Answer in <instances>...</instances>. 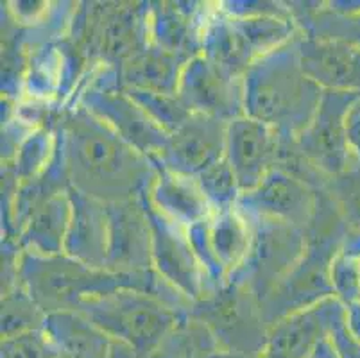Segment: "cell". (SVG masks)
<instances>
[{
    "mask_svg": "<svg viewBox=\"0 0 360 358\" xmlns=\"http://www.w3.org/2000/svg\"><path fill=\"white\" fill-rule=\"evenodd\" d=\"M359 258V280H360V256H356Z\"/></svg>",
    "mask_w": 360,
    "mask_h": 358,
    "instance_id": "74e56055",
    "label": "cell"
},
{
    "mask_svg": "<svg viewBox=\"0 0 360 358\" xmlns=\"http://www.w3.org/2000/svg\"><path fill=\"white\" fill-rule=\"evenodd\" d=\"M185 63L186 59L149 45L146 51L120 65V84L133 90L176 95Z\"/></svg>",
    "mask_w": 360,
    "mask_h": 358,
    "instance_id": "cb8c5ba5",
    "label": "cell"
},
{
    "mask_svg": "<svg viewBox=\"0 0 360 358\" xmlns=\"http://www.w3.org/2000/svg\"><path fill=\"white\" fill-rule=\"evenodd\" d=\"M67 106L86 108L127 143L149 158L158 156L169 142L170 134L124 90L117 67L91 65L79 79Z\"/></svg>",
    "mask_w": 360,
    "mask_h": 358,
    "instance_id": "5b68a950",
    "label": "cell"
},
{
    "mask_svg": "<svg viewBox=\"0 0 360 358\" xmlns=\"http://www.w3.org/2000/svg\"><path fill=\"white\" fill-rule=\"evenodd\" d=\"M75 312L86 315L111 339L127 344L140 358H149L191 317L188 312L170 307L155 295L129 288L83 298Z\"/></svg>",
    "mask_w": 360,
    "mask_h": 358,
    "instance_id": "277c9868",
    "label": "cell"
},
{
    "mask_svg": "<svg viewBox=\"0 0 360 358\" xmlns=\"http://www.w3.org/2000/svg\"><path fill=\"white\" fill-rule=\"evenodd\" d=\"M297 36L255 59L242 77L245 117L274 127L287 140L307 129L323 98V90L301 68Z\"/></svg>",
    "mask_w": 360,
    "mask_h": 358,
    "instance_id": "7a4b0ae2",
    "label": "cell"
},
{
    "mask_svg": "<svg viewBox=\"0 0 360 358\" xmlns=\"http://www.w3.org/2000/svg\"><path fill=\"white\" fill-rule=\"evenodd\" d=\"M54 347L49 343L47 335L41 331L15 335L2 339L0 358H56Z\"/></svg>",
    "mask_w": 360,
    "mask_h": 358,
    "instance_id": "d6a6232c",
    "label": "cell"
},
{
    "mask_svg": "<svg viewBox=\"0 0 360 358\" xmlns=\"http://www.w3.org/2000/svg\"><path fill=\"white\" fill-rule=\"evenodd\" d=\"M192 319L205 324L226 353L260 358L267 339L260 303L244 285L226 281L219 290L192 305Z\"/></svg>",
    "mask_w": 360,
    "mask_h": 358,
    "instance_id": "8992f818",
    "label": "cell"
},
{
    "mask_svg": "<svg viewBox=\"0 0 360 358\" xmlns=\"http://www.w3.org/2000/svg\"><path fill=\"white\" fill-rule=\"evenodd\" d=\"M72 206L67 192L56 193L41 203L18 235V244L24 251L38 255H63L65 238L70 226Z\"/></svg>",
    "mask_w": 360,
    "mask_h": 358,
    "instance_id": "603a6c76",
    "label": "cell"
},
{
    "mask_svg": "<svg viewBox=\"0 0 360 358\" xmlns=\"http://www.w3.org/2000/svg\"><path fill=\"white\" fill-rule=\"evenodd\" d=\"M153 160V158H150ZM155 162V160H153ZM156 176L146 197L170 222L188 229L214 213L195 177L181 176L155 162Z\"/></svg>",
    "mask_w": 360,
    "mask_h": 358,
    "instance_id": "ffe728a7",
    "label": "cell"
},
{
    "mask_svg": "<svg viewBox=\"0 0 360 358\" xmlns=\"http://www.w3.org/2000/svg\"><path fill=\"white\" fill-rule=\"evenodd\" d=\"M44 333L60 358H110L115 343L86 315L75 310L49 314Z\"/></svg>",
    "mask_w": 360,
    "mask_h": 358,
    "instance_id": "44dd1931",
    "label": "cell"
},
{
    "mask_svg": "<svg viewBox=\"0 0 360 358\" xmlns=\"http://www.w3.org/2000/svg\"><path fill=\"white\" fill-rule=\"evenodd\" d=\"M345 312L346 305L342 301L328 298L287 315L269 328L260 358H312Z\"/></svg>",
    "mask_w": 360,
    "mask_h": 358,
    "instance_id": "2e32d148",
    "label": "cell"
},
{
    "mask_svg": "<svg viewBox=\"0 0 360 358\" xmlns=\"http://www.w3.org/2000/svg\"><path fill=\"white\" fill-rule=\"evenodd\" d=\"M285 140L274 127L245 115L228 122L226 160L233 169L242 193L253 190L280 165Z\"/></svg>",
    "mask_w": 360,
    "mask_h": 358,
    "instance_id": "4fadbf2b",
    "label": "cell"
},
{
    "mask_svg": "<svg viewBox=\"0 0 360 358\" xmlns=\"http://www.w3.org/2000/svg\"><path fill=\"white\" fill-rule=\"evenodd\" d=\"M72 215L65 238L63 255L88 265L106 269L108 212L106 203L77 192L68 186Z\"/></svg>",
    "mask_w": 360,
    "mask_h": 358,
    "instance_id": "d6986e66",
    "label": "cell"
},
{
    "mask_svg": "<svg viewBox=\"0 0 360 358\" xmlns=\"http://www.w3.org/2000/svg\"><path fill=\"white\" fill-rule=\"evenodd\" d=\"M332 285L335 298L348 305L360 301L359 258L340 251L332 264Z\"/></svg>",
    "mask_w": 360,
    "mask_h": 358,
    "instance_id": "1f68e13d",
    "label": "cell"
},
{
    "mask_svg": "<svg viewBox=\"0 0 360 358\" xmlns=\"http://www.w3.org/2000/svg\"><path fill=\"white\" fill-rule=\"evenodd\" d=\"M226 129L224 120L192 115L153 160L176 174L198 177L226 158Z\"/></svg>",
    "mask_w": 360,
    "mask_h": 358,
    "instance_id": "9a60e30c",
    "label": "cell"
},
{
    "mask_svg": "<svg viewBox=\"0 0 360 358\" xmlns=\"http://www.w3.org/2000/svg\"><path fill=\"white\" fill-rule=\"evenodd\" d=\"M348 235L349 228L342 219L339 206L325 186L317 188L316 210L307 228L305 255L260 305L262 317L267 328L294 312L335 298L332 264L345 248Z\"/></svg>",
    "mask_w": 360,
    "mask_h": 358,
    "instance_id": "3957f363",
    "label": "cell"
},
{
    "mask_svg": "<svg viewBox=\"0 0 360 358\" xmlns=\"http://www.w3.org/2000/svg\"><path fill=\"white\" fill-rule=\"evenodd\" d=\"M201 54L231 77L242 79L255 58L245 47L233 20L217 8H210L201 31Z\"/></svg>",
    "mask_w": 360,
    "mask_h": 358,
    "instance_id": "7402d4cb",
    "label": "cell"
},
{
    "mask_svg": "<svg viewBox=\"0 0 360 358\" xmlns=\"http://www.w3.org/2000/svg\"><path fill=\"white\" fill-rule=\"evenodd\" d=\"M235 27L240 32L245 47L251 56L258 59L260 56L285 45L300 34L294 18H276V16H258V18H231Z\"/></svg>",
    "mask_w": 360,
    "mask_h": 358,
    "instance_id": "484cf974",
    "label": "cell"
},
{
    "mask_svg": "<svg viewBox=\"0 0 360 358\" xmlns=\"http://www.w3.org/2000/svg\"><path fill=\"white\" fill-rule=\"evenodd\" d=\"M142 197L106 205L108 271L143 272L155 269L153 235H150L149 217Z\"/></svg>",
    "mask_w": 360,
    "mask_h": 358,
    "instance_id": "5bb4252c",
    "label": "cell"
},
{
    "mask_svg": "<svg viewBox=\"0 0 360 358\" xmlns=\"http://www.w3.org/2000/svg\"><path fill=\"white\" fill-rule=\"evenodd\" d=\"M325 190L339 206L349 231L360 233V165L326 179Z\"/></svg>",
    "mask_w": 360,
    "mask_h": 358,
    "instance_id": "4dcf8cb0",
    "label": "cell"
},
{
    "mask_svg": "<svg viewBox=\"0 0 360 358\" xmlns=\"http://www.w3.org/2000/svg\"><path fill=\"white\" fill-rule=\"evenodd\" d=\"M56 358H60V357H56Z\"/></svg>",
    "mask_w": 360,
    "mask_h": 358,
    "instance_id": "f35d334b",
    "label": "cell"
},
{
    "mask_svg": "<svg viewBox=\"0 0 360 358\" xmlns=\"http://www.w3.org/2000/svg\"><path fill=\"white\" fill-rule=\"evenodd\" d=\"M359 97L352 91H323L312 122L292 140L296 153L325 179L360 165L348 134V115Z\"/></svg>",
    "mask_w": 360,
    "mask_h": 358,
    "instance_id": "ba28073f",
    "label": "cell"
},
{
    "mask_svg": "<svg viewBox=\"0 0 360 358\" xmlns=\"http://www.w3.org/2000/svg\"><path fill=\"white\" fill-rule=\"evenodd\" d=\"M133 101L149 115L165 133L172 134L192 117V111L183 104L179 95L124 88Z\"/></svg>",
    "mask_w": 360,
    "mask_h": 358,
    "instance_id": "f1b7e54d",
    "label": "cell"
},
{
    "mask_svg": "<svg viewBox=\"0 0 360 358\" xmlns=\"http://www.w3.org/2000/svg\"><path fill=\"white\" fill-rule=\"evenodd\" d=\"M45 319L47 314L36 305L22 283L8 294H2V339L41 331Z\"/></svg>",
    "mask_w": 360,
    "mask_h": 358,
    "instance_id": "4316f807",
    "label": "cell"
},
{
    "mask_svg": "<svg viewBox=\"0 0 360 358\" xmlns=\"http://www.w3.org/2000/svg\"><path fill=\"white\" fill-rule=\"evenodd\" d=\"M142 199L153 235V267L191 303H198L206 295V278L186 229L165 219L146 196Z\"/></svg>",
    "mask_w": 360,
    "mask_h": 358,
    "instance_id": "30bf717a",
    "label": "cell"
},
{
    "mask_svg": "<svg viewBox=\"0 0 360 358\" xmlns=\"http://www.w3.org/2000/svg\"><path fill=\"white\" fill-rule=\"evenodd\" d=\"M346 326L349 333L360 343V301L346 307Z\"/></svg>",
    "mask_w": 360,
    "mask_h": 358,
    "instance_id": "8d00e7d4",
    "label": "cell"
},
{
    "mask_svg": "<svg viewBox=\"0 0 360 358\" xmlns=\"http://www.w3.org/2000/svg\"><path fill=\"white\" fill-rule=\"evenodd\" d=\"M178 95L194 115L231 122L244 117L242 79L231 77L202 54L188 59L181 70Z\"/></svg>",
    "mask_w": 360,
    "mask_h": 358,
    "instance_id": "7c38bea8",
    "label": "cell"
},
{
    "mask_svg": "<svg viewBox=\"0 0 360 358\" xmlns=\"http://www.w3.org/2000/svg\"><path fill=\"white\" fill-rule=\"evenodd\" d=\"M245 219L253 229L251 248L242 267L228 281L250 288L262 305L305 255L307 229L264 217Z\"/></svg>",
    "mask_w": 360,
    "mask_h": 358,
    "instance_id": "52a82bcc",
    "label": "cell"
},
{
    "mask_svg": "<svg viewBox=\"0 0 360 358\" xmlns=\"http://www.w3.org/2000/svg\"><path fill=\"white\" fill-rule=\"evenodd\" d=\"M206 278V294L219 290L242 267L251 248L253 229L237 206L214 212L186 229Z\"/></svg>",
    "mask_w": 360,
    "mask_h": 358,
    "instance_id": "9c48e42d",
    "label": "cell"
},
{
    "mask_svg": "<svg viewBox=\"0 0 360 358\" xmlns=\"http://www.w3.org/2000/svg\"><path fill=\"white\" fill-rule=\"evenodd\" d=\"M348 134L349 142H352L353 151H355L356 158L360 160V97L356 98V103L349 110L348 115Z\"/></svg>",
    "mask_w": 360,
    "mask_h": 358,
    "instance_id": "d590c367",
    "label": "cell"
},
{
    "mask_svg": "<svg viewBox=\"0 0 360 358\" xmlns=\"http://www.w3.org/2000/svg\"><path fill=\"white\" fill-rule=\"evenodd\" d=\"M292 11L294 20L301 34L314 38L340 39L360 49V11L339 13L326 6V2H316V8H309L310 2H301L303 8H294L287 2Z\"/></svg>",
    "mask_w": 360,
    "mask_h": 358,
    "instance_id": "d4e9b609",
    "label": "cell"
},
{
    "mask_svg": "<svg viewBox=\"0 0 360 358\" xmlns=\"http://www.w3.org/2000/svg\"><path fill=\"white\" fill-rule=\"evenodd\" d=\"M56 133L72 188L106 205L146 196L156 176L155 162L86 108H63Z\"/></svg>",
    "mask_w": 360,
    "mask_h": 358,
    "instance_id": "6da1fadb",
    "label": "cell"
},
{
    "mask_svg": "<svg viewBox=\"0 0 360 358\" xmlns=\"http://www.w3.org/2000/svg\"><path fill=\"white\" fill-rule=\"evenodd\" d=\"M210 8L199 2H150L149 44L183 59L201 54V31Z\"/></svg>",
    "mask_w": 360,
    "mask_h": 358,
    "instance_id": "ac0fdd59",
    "label": "cell"
},
{
    "mask_svg": "<svg viewBox=\"0 0 360 358\" xmlns=\"http://www.w3.org/2000/svg\"><path fill=\"white\" fill-rule=\"evenodd\" d=\"M199 188L205 193L206 201L210 203L214 212H224L237 206L242 196L237 177L228 160H221L214 167L195 177Z\"/></svg>",
    "mask_w": 360,
    "mask_h": 358,
    "instance_id": "f546056e",
    "label": "cell"
},
{
    "mask_svg": "<svg viewBox=\"0 0 360 358\" xmlns=\"http://www.w3.org/2000/svg\"><path fill=\"white\" fill-rule=\"evenodd\" d=\"M56 151V124L32 131L16 153L15 160L8 163L18 181H27L40 176L51 163Z\"/></svg>",
    "mask_w": 360,
    "mask_h": 358,
    "instance_id": "83f0119b",
    "label": "cell"
},
{
    "mask_svg": "<svg viewBox=\"0 0 360 358\" xmlns=\"http://www.w3.org/2000/svg\"><path fill=\"white\" fill-rule=\"evenodd\" d=\"M330 340H332L333 350L337 351L339 358H360V343L349 333L348 326H346V312L333 324Z\"/></svg>",
    "mask_w": 360,
    "mask_h": 358,
    "instance_id": "e575fe53",
    "label": "cell"
},
{
    "mask_svg": "<svg viewBox=\"0 0 360 358\" xmlns=\"http://www.w3.org/2000/svg\"><path fill=\"white\" fill-rule=\"evenodd\" d=\"M301 68L323 91L360 94V49L330 38L297 36Z\"/></svg>",
    "mask_w": 360,
    "mask_h": 358,
    "instance_id": "e0dca14e",
    "label": "cell"
},
{
    "mask_svg": "<svg viewBox=\"0 0 360 358\" xmlns=\"http://www.w3.org/2000/svg\"><path fill=\"white\" fill-rule=\"evenodd\" d=\"M316 203L317 188L276 167L253 190L242 193L237 210L245 217H264L307 229Z\"/></svg>",
    "mask_w": 360,
    "mask_h": 358,
    "instance_id": "8fae6325",
    "label": "cell"
},
{
    "mask_svg": "<svg viewBox=\"0 0 360 358\" xmlns=\"http://www.w3.org/2000/svg\"><path fill=\"white\" fill-rule=\"evenodd\" d=\"M219 9L230 18H258V16H276V18H294L287 2H269V0H224L217 4Z\"/></svg>",
    "mask_w": 360,
    "mask_h": 358,
    "instance_id": "836d02e7",
    "label": "cell"
}]
</instances>
